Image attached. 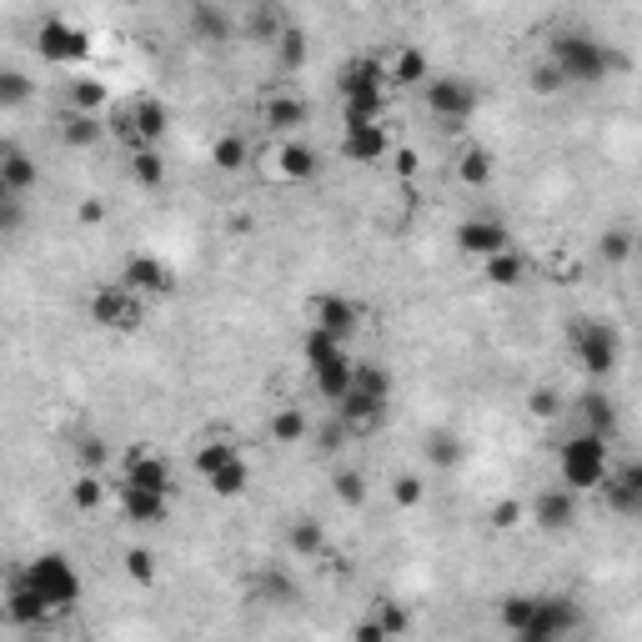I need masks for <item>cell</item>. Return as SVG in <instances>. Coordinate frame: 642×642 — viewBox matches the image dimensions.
<instances>
[{"label": "cell", "instance_id": "1", "mask_svg": "<svg viewBox=\"0 0 642 642\" xmlns=\"http://www.w3.org/2000/svg\"><path fill=\"white\" fill-rule=\"evenodd\" d=\"M547 61H552L567 81H607L612 71L627 66L607 41H592V36H577V31L552 36V41H547Z\"/></svg>", "mask_w": 642, "mask_h": 642}, {"label": "cell", "instance_id": "2", "mask_svg": "<svg viewBox=\"0 0 642 642\" xmlns=\"http://www.w3.org/2000/svg\"><path fill=\"white\" fill-rule=\"evenodd\" d=\"M557 467H562V487L567 492H597L607 482V442L592 437V432H577L572 442H562Z\"/></svg>", "mask_w": 642, "mask_h": 642}, {"label": "cell", "instance_id": "3", "mask_svg": "<svg viewBox=\"0 0 642 642\" xmlns=\"http://www.w3.org/2000/svg\"><path fill=\"white\" fill-rule=\"evenodd\" d=\"M572 357L587 377H607L622 357V337L612 321H592V316H577L572 321Z\"/></svg>", "mask_w": 642, "mask_h": 642}, {"label": "cell", "instance_id": "4", "mask_svg": "<svg viewBox=\"0 0 642 642\" xmlns=\"http://www.w3.org/2000/svg\"><path fill=\"white\" fill-rule=\"evenodd\" d=\"M21 572H26V582L51 602V612H71V607H76V597H81V577H76V567H71L61 552H41V557H36V562H26Z\"/></svg>", "mask_w": 642, "mask_h": 642}, {"label": "cell", "instance_id": "5", "mask_svg": "<svg viewBox=\"0 0 642 642\" xmlns=\"http://www.w3.org/2000/svg\"><path fill=\"white\" fill-rule=\"evenodd\" d=\"M91 321H96V327H106V332H136L141 327V296L126 291L121 281H106L91 296Z\"/></svg>", "mask_w": 642, "mask_h": 642}, {"label": "cell", "instance_id": "6", "mask_svg": "<svg viewBox=\"0 0 642 642\" xmlns=\"http://www.w3.org/2000/svg\"><path fill=\"white\" fill-rule=\"evenodd\" d=\"M36 46H41V61H51V66H76V61L91 56V36H86L81 26L61 21V16H46V21H41Z\"/></svg>", "mask_w": 642, "mask_h": 642}, {"label": "cell", "instance_id": "7", "mask_svg": "<svg viewBox=\"0 0 642 642\" xmlns=\"http://www.w3.org/2000/svg\"><path fill=\"white\" fill-rule=\"evenodd\" d=\"M427 111L442 116L447 126H462L477 111V86L462 81V76H432L427 81Z\"/></svg>", "mask_w": 642, "mask_h": 642}, {"label": "cell", "instance_id": "8", "mask_svg": "<svg viewBox=\"0 0 642 642\" xmlns=\"http://www.w3.org/2000/svg\"><path fill=\"white\" fill-rule=\"evenodd\" d=\"M311 327H316V332H327V337H337V342H347V337L362 327V306H357L352 296L327 291V296H316V301H311Z\"/></svg>", "mask_w": 642, "mask_h": 642}, {"label": "cell", "instance_id": "9", "mask_svg": "<svg viewBox=\"0 0 642 642\" xmlns=\"http://www.w3.org/2000/svg\"><path fill=\"white\" fill-rule=\"evenodd\" d=\"M602 502H607L617 517H642V457H632V462H622L617 472H607Z\"/></svg>", "mask_w": 642, "mask_h": 642}, {"label": "cell", "instance_id": "10", "mask_svg": "<svg viewBox=\"0 0 642 642\" xmlns=\"http://www.w3.org/2000/svg\"><path fill=\"white\" fill-rule=\"evenodd\" d=\"M457 246H462V256L492 261V256L512 251V236H507V226H502V221H482V216H472V221H462V226H457Z\"/></svg>", "mask_w": 642, "mask_h": 642}, {"label": "cell", "instance_id": "11", "mask_svg": "<svg viewBox=\"0 0 642 642\" xmlns=\"http://www.w3.org/2000/svg\"><path fill=\"white\" fill-rule=\"evenodd\" d=\"M121 286L136 291V296H166L171 291V266L151 251H136L126 266H121Z\"/></svg>", "mask_w": 642, "mask_h": 642}, {"label": "cell", "instance_id": "12", "mask_svg": "<svg viewBox=\"0 0 642 642\" xmlns=\"http://www.w3.org/2000/svg\"><path fill=\"white\" fill-rule=\"evenodd\" d=\"M337 86H342V101L382 96V86H387V66H382V61H372V56H352V61L342 66Z\"/></svg>", "mask_w": 642, "mask_h": 642}, {"label": "cell", "instance_id": "13", "mask_svg": "<svg viewBox=\"0 0 642 642\" xmlns=\"http://www.w3.org/2000/svg\"><path fill=\"white\" fill-rule=\"evenodd\" d=\"M582 627V607H577V597H537V622L527 627V632H547V637H572Z\"/></svg>", "mask_w": 642, "mask_h": 642}, {"label": "cell", "instance_id": "14", "mask_svg": "<svg viewBox=\"0 0 642 642\" xmlns=\"http://www.w3.org/2000/svg\"><path fill=\"white\" fill-rule=\"evenodd\" d=\"M36 181H41V166H36L16 141L0 146V196H26Z\"/></svg>", "mask_w": 642, "mask_h": 642}, {"label": "cell", "instance_id": "15", "mask_svg": "<svg viewBox=\"0 0 642 642\" xmlns=\"http://www.w3.org/2000/svg\"><path fill=\"white\" fill-rule=\"evenodd\" d=\"M532 522H537L542 532H567V527L577 522V492H567V487H547V492H537V502H532Z\"/></svg>", "mask_w": 642, "mask_h": 642}, {"label": "cell", "instance_id": "16", "mask_svg": "<svg viewBox=\"0 0 642 642\" xmlns=\"http://www.w3.org/2000/svg\"><path fill=\"white\" fill-rule=\"evenodd\" d=\"M126 487L171 497V462H166L161 452H131V457H126Z\"/></svg>", "mask_w": 642, "mask_h": 642}, {"label": "cell", "instance_id": "17", "mask_svg": "<svg viewBox=\"0 0 642 642\" xmlns=\"http://www.w3.org/2000/svg\"><path fill=\"white\" fill-rule=\"evenodd\" d=\"M6 612H11V622H21V627H41V622L51 617V602L26 582V572H16L11 587H6Z\"/></svg>", "mask_w": 642, "mask_h": 642}, {"label": "cell", "instance_id": "18", "mask_svg": "<svg viewBox=\"0 0 642 642\" xmlns=\"http://www.w3.org/2000/svg\"><path fill=\"white\" fill-rule=\"evenodd\" d=\"M342 151H347V161H382L387 151H392V141H387V131H382V121L377 126H347V136H342Z\"/></svg>", "mask_w": 642, "mask_h": 642}, {"label": "cell", "instance_id": "19", "mask_svg": "<svg viewBox=\"0 0 642 642\" xmlns=\"http://www.w3.org/2000/svg\"><path fill=\"white\" fill-rule=\"evenodd\" d=\"M121 512H126L131 522L161 527V522L171 517V502H166L161 492H141V487H126V482H121Z\"/></svg>", "mask_w": 642, "mask_h": 642}, {"label": "cell", "instance_id": "20", "mask_svg": "<svg viewBox=\"0 0 642 642\" xmlns=\"http://www.w3.org/2000/svg\"><path fill=\"white\" fill-rule=\"evenodd\" d=\"M276 171H281L286 181H311V176L321 171V161H316V151H311L306 141H281V146H276Z\"/></svg>", "mask_w": 642, "mask_h": 642}, {"label": "cell", "instance_id": "21", "mask_svg": "<svg viewBox=\"0 0 642 642\" xmlns=\"http://www.w3.org/2000/svg\"><path fill=\"white\" fill-rule=\"evenodd\" d=\"M577 412H582V432H592V437L612 442V432H617V407H612L602 392H587V397H577Z\"/></svg>", "mask_w": 642, "mask_h": 642}, {"label": "cell", "instance_id": "22", "mask_svg": "<svg viewBox=\"0 0 642 642\" xmlns=\"http://www.w3.org/2000/svg\"><path fill=\"white\" fill-rule=\"evenodd\" d=\"M352 372H357V362L347 357V362H337V367H321V372H311V382H316V392H321V402H347L352 397Z\"/></svg>", "mask_w": 642, "mask_h": 642}, {"label": "cell", "instance_id": "23", "mask_svg": "<svg viewBox=\"0 0 642 642\" xmlns=\"http://www.w3.org/2000/svg\"><path fill=\"white\" fill-rule=\"evenodd\" d=\"M382 412H387V407H377V402H367V397H357V392L337 407V417H342V427H347L352 437H367V432L382 422Z\"/></svg>", "mask_w": 642, "mask_h": 642}, {"label": "cell", "instance_id": "24", "mask_svg": "<svg viewBox=\"0 0 642 642\" xmlns=\"http://www.w3.org/2000/svg\"><path fill=\"white\" fill-rule=\"evenodd\" d=\"M387 81H397V86H427L432 76H427V56L417 51V46H402L397 56H392V66H387Z\"/></svg>", "mask_w": 642, "mask_h": 642}, {"label": "cell", "instance_id": "25", "mask_svg": "<svg viewBox=\"0 0 642 642\" xmlns=\"http://www.w3.org/2000/svg\"><path fill=\"white\" fill-rule=\"evenodd\" d=\"M306 121V101L301 96H291V91H281V96H271L266 101V126L281 136V131H296Z\"/></svg>", "mask_w": 642, "mask_h": 642}, {"label": "cell", "instance_id": "26", "mask_svg": "<svg viewBox=\"0 0 642 642\" xmlns=\"http://www.w3.org/2000/svg\"><path fill=\"white\" fill-rule=\"evenodd\" d=\"M352 392H357V397H367V402H377V407H387V397H392V377H387L377 362H357V372H352Z\"/></svg>", "mask_w": 642, "mask_h": 642}, {"label": "cell", "instance_id": "27", "mask_svg": "<svg viewBox=\"0 0 642 642\" xmlns=\"http://www.w3.org/2000/svg\"><path fill=\"white\" fill-rule=\"evenodd\" d=\"M497 617H502V627L517 637V632H527V627L537 622V597H532V592H507L502 607H497Z\"/></svg>", "mask_w": 642, "mask_h": 642}, {"label": "cell", "instance_id": "28", "mask_svg": "<svg viewBox=\"0 0 642 642\" xmlns=\"http://www.w3.org/2000/svg\"><path fill=\"white\" fill-rule=\"evenodd\" d=\"M236 457H241V452H236L226 437H211V442H201V447H196V457H191V462H196V472L211 482V477H216V472H226Z\"/></svg>", "mask_w": 642, "mask_h": 642}, {"label": "cell", "instance_id": "29", "mask_svg": "<svg viewBox=\"0 0 642 642\" xmlns=\"http://www.w3.org/2000/svg\"><path fill=\"white\" fill-rule=\"evenodd\" d=\"M337 362H347V347L337 342V337H327V332H306V367L311 372H321V367H337Z\"/></svg>", "mask_w": 642, "mask_h": 642}, {"label": "cell", "instance_id": "30", "mask_svg": "<svg viewBox=\"0 0 642 642\" xmlns=\"http://www.w3.org/2000/svg\"><path fill=\"white\" fill-rule=\"evenodd\" d=\"M482 271H487V281H492V286H502V291H507V286H517V281L527 276V261H522V251L512 246V251H502V256L482 261Z\"/></svg>", "mask_w": 642, "mask_h": 642}, {"label": "cell", "instance_id": "31", "mask_svg": "<svg viewBox=\"0 0 642 642\" xmlns=\"http://www.w3.org/2000/svg\"><path fill=\"white\" fill-rule=\"evenodd\" d=\"M291 552L296 557H321V552H327V532H321L316 517H296L291 522Z\"/></svg>", "mask_w": 642, "mask_h": 642}, {"label": "cell", "instance_id": "32", "mask_svg": "<svg viewBox=\"0 0 642 642\" xmlns=\"http://www.w3.org/2000/svg\"><path fill=\"white\" fill-rule=\"evenodd\" d=\"M191 31L201 41H226L231 36V16L221 6H191Z\"/></svg>", "mask_w": 642, "mask_h": 642}, {"label": "cell", "instance_id": "33", "mask_svg": "<svg viewBox=\"0 0 642 642\" xmlns=\"http://www.w3.org/2000/svg\"><path fill=\"white\" fill-rule=\"evenodd\" d=\"M61 141L66 146H96L101 141V121L81 116V111H61Z\"/></svg>", "mask_w": 642, "mask_h": 642}, {"label": "cell", "instance_id": "34", "mask_svg": "<svg viewBox=\"0 0 642 642\" xmlns=\"http://www.w3.org/2000/svg\"><path fill=\"white\" fill-rule=\"evenodd\" d=\"M106 106H111V91H106L101 81H71V111L96 116V111H106Z\"/></svg>", "mask_w": 642, "mask_h": 642}, {"label": "cell", "instance_id": "35", "mask_svg": "<svg viewBox=\"0 0 642 642\" xmlns=\"http://www.w3.org/2000/svg\"><path fill=\"white\" fill-rule=\"evenodd\" d=\"M457 176H462L467 186H487V181H492V151H482V146L462 151V161H457Z\"/></svg>", "mask_w": 642, "mask_h": 642}, {"label": "cell", "instance_id": "36", "mask_svg": "<svg viewBox=\"0 0 642 642\" xmlns=\"http://www.w3.org/2000/svg\"><path fill=\"white\" fill-rule=\"evenodd\" d=\"M427 462L442 467V472H452V467L462 462V442H457L452 432H432V437H427Z\"/></svg>", "mask_w": 642, "mask_h": 642}, {"label": "cell", "instance_id": "37", "mask_svg": "<svg viewBox=\"0 0 642 642\" xmlns=\"http://www.w3.org/2000/svg\"><path fill=\"white\" fill-rule=\"evenodd\" d=\"M332 492H337L342 507H362V502H367V477H362L357 467H342V472L332 477Z\"/></svg>", "mask_w": 642, "mask_h": 642}, {"label": "cell", "instance_id": "38", "mask_svg": "<svg viewBox=\"0 0 642 642\" xmlns=\"http://www.w3.org/2000/svg\"><path fill=\"white\" fill-rule=\"evenodd\" d=\"M246 156H251V146H246L241 136H221V141L211 146L216 171H241V166H246Z\"/></svg>", "mask_w": 642, "mask_h": 642}, {"label": "cell", "instance_id": "39", "mask_svg": "<svg viewBox=\"0 0 642 642\" xmlns=\"http://www.w3.org/2000/svg\"><path fill=\"white\" fill-rule=\"evenodd\" d=\"M131 176H136L146 191H156V186L166 181V166H161L156 146H146V151H136V156H131Z\"/></svg>", "mask_w": 642, "mask_h": 642}, {"label": "cell", "instance_id": "40", "mask_svg": "<svg viewBox=\"0 0 642 642\" xmlns=\"http://www.w3.org/2000/svg\"><path fill=\"white\" fill-rule=\"evenodd\" d=\"M246 482H251V467H246V457H236L226 472H216V477H211V492H216V497H241V492H246Z\"/></svg>", "mask_w": 642, "mask_h": 642}, {"label": "cell", "instance_id": "41", "mask_svg": "<svg viewBox=\"0 0 642 642\" xmlns=\"http://www.w3.org/2000/svg\"><path fill=\"white\" fill-rule=\"evenodd\" d=\"M121 562H126V577H131V582H141V587H151V582H156V572H161L151 547H126V557H121Z\"/></svg>", "mask_w": 642, "mask_h": 642}, {"label": "cell", "instance_id": "42", "mask_svg": "<svg viewBox=\"0 0 642 642\" xmlns=\"http://www.w3.org/2000/svg\"><path fill=\"white\" fill-rule=\"evenodd\" d=\"M101 502H106V487H101V477L81 472V477L71 482V507H81V512H96Z\"/></svg>", "mask_w": 642, "mask_h": 642}, {"label": "cell", "instance_id": "43", "mask_svg": "<svg viewBox=\"0 0 642 642\" xmlns=\"http://www.w3.org/2000/svg\"><path fill=\"white\" fill-rule=\"evenodd\" d=\"M597 256H602V261H612V266H622V261L632 256V236H627L622 226L602 231V236H597Z\"/></svg>", "mask_w": 642, "mask_h": 642}, {"label": "cell", "instance_id": "44", "mask_svg": "<svg viewBox=\"0 0 642 642\" xmlns=\"http://www.w3.org/2000/svg\"><path fill=\"white\" fill-rule=\"evenodd\" d=\"M527 412H532L537 422H557V417H562V397H557L552 387H532V392H527Z\"/></svg>", "mask_w": 642, "mask_h": 642}, {"label": "cell", "instance_id": "45", "mask_svg": "<svg viewBox=\"0 0 642 642\" xmlns=\"http://www.w3.org/2000/svg\"><path fill=\"white\" fill-rule=\"evenodd\" d=\"M271 437H276V442H301V437H306V417H301L296 407H281V412L271 417Z\"/></svg>", "mask_w": 642, "mask_h": 642}, {"label": "cell", "instance_id": "46", "mask_svg": "<svg viewBox=\"0 0 642 642\" xmlns=\"http://www.w3.org/2000/svg\"><path fill=\"white\" fill-rule=\"evenodd\" d=\"M31 96V81L21 71H0V111H16Z\"/></svg>", "mask_w": 642, "mask_h": 642}, {"label": "cell", "instance_id": "47", "mask_svg": "<svg viewBox=\"0 0 642 642\" xmlns=\"http://www.w3.org/2000/svg\"><path fill=\"white\" fill-rule=\"evenodd\" d=\"M276 61H281V71H296V66L306 61V41H301V31H281V36H276Z\"/></svg>", "mask_w": 642, "mask_h": 642}, {"label": "cell", "instance_id": "48", "mask_svg": "<svg viewBox=\"0 0 642 642\" xmlns=\"http://www.w3.org/2000/svg\"><path fill=\"white\" fill-rule=\"evenodd\" d=\"M527 81H532V91H537V96H557V91L567 86V76H562V71H557V66L547 61V56H542V61L532 66V76H527Z\"/></svg>", "mask_w": 642, "mask_h": 642}, {"label": "cell", "instance_id": "49", "mask_svg": "<svg viewBox=\"0 0 642 642\" xmlns=\"http://www.w3.org/2000/svg\"><path fill=\"white\" fill-rule=\"evenodd\" d=\"M377 622L387 627V637H402V632L412 627V612H407L402 602H392V597H382V602H377Z\"/></svg>", "mask_w": 642, "mask_h": 642}, {"label": "cell", "instance_id": "50", "mask_svg": "<svg viewBox=\"0 0 642 642\" xmlns=\"http://www.w3.org/2000/svg\"><path fill=\"white\" fill-rule=\"evenodd\" d=\"M76 462H81V472L96 477L101 462H106V442H101V437H81V442H76Z\"/></svg>", "mask_w": 642, "mask_h": 642}, {"label": "cell", "instance_id": "51", "mask_svg": "<svg viewBox=\"0 0 642 642\" xmlns=\"http://www.w3.org/2000/svg\"><path fill=\"white\" fill-rule=\"evenodd\" d=\"M422 492H427V487H422V477H412V472H402V477L392 482V502H397V507H417Z\"/></svg>", "mask_w": 642, "mask_h": 642}, {"label": "cell", "instance_id": "52", "mask_svg": "<svg viewBox=\"0 0 642 642\" xmlns=\"http://www.w3.org/2000/svg\"><path fill=\"white\" fill-rule=\"evenodd\" d=\"M261 592H266L271 602H296V582H291L286 572H266V577H261Z\"/></svg>", "mask_w": 642, "mask_h": 642}, {"label": "cell", "instance_id": "53", "mask_svg": "<svg viewBox=\"0 0 642 642\" xmlns=\"http://www.w3.org/2000/svg\"><path fill=\"white\" fill-rule=\"evenodd\" d=\"M487 522H492L497 532H512V527L522 522V502H512V497H507V502H497V507L487 512Z\"/></svg>", "mask_w": 642, "mask_h": 642}, {"label": "cell", "instance_id": "54", "mask_svg": "<svg viewBox=\"0 0 642 642\" xmlns=\"http://www.w3.org/2000/svg\"><path fill=\"white\" fill-rule=\"evenodd\" d=\"M342 437H352V432H347V427H342V417H337V422H327V427L316 432V452H337V447H347Z\"/></svg>", "mask_w": 642, "mask_h": 642}, {"label": "cell", "instance_id": "55", "mask_svg": "<svg viewBox=\"0 0 642 642\" xmlns=\"http://www.w3.org/2000/svg\"><path fill=\"white\" fill-rule=\"evenodd\" d=\"M392 171H397V176H417V171H422V156H417L412 146H397V151H392Z\"/></svg>", "mask_w": 642, "mask_h": 642}, {"label": "cell", "instance_id": "56", "mask_svg": "<svg viewBox=\"0 0 642 642\" xmlns=\"http://www.w3.org/2000/svg\"><path fill=\"white\" fill-rule=\"evenodd\" d=\"M352 642H392V637H387V627H382L377 617H362V622L352 627Z\"/></svg>", "mask_w": 642, "mask_h": 642}, {"label": "cell", "instance_id": "57", "mask_svg": "<svg viewBox=\"0 0 642 642\" xmlns=\"http://www.w3.org/2000/svg\"><path fill=\"white\" fill-rule=\"evenodd\" d=\"M0 226H6V231L21 226V196H0Z\"/></svg>", "mask_w": 642, "mask_h": 642}, {"label": "cell", "instance_id": "58", "mask_svg": "<svg viewBox=\"0 0 642 642\" xmlns=\"http://www.w3.org/2000/svg\"><path fill=\"white\" fill-rule=\"evenodd\" d=\"M76 216H81V226H101V221H106V206H101V201H81Z\"/></svg>", "mask_w": 642, "mask_h": 642}, {"label": "cell", "instance_id": "59", "mask_svg": "<svg viewBox=\"0 0 642 642\" xmlns=\"http://www.w3.org/2000/svg\"><path fill=\"white\" fill-rule=\"evenodd\" d=\"M512 642H557V637H547V632H517Z\"/></svg>", "mask_w": 642, "mask_h": 642}]
</instances>
